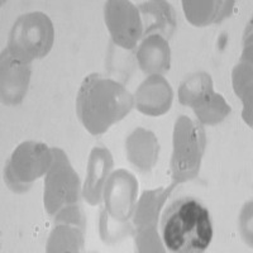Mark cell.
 Returning a JSON list of instances; mask_svg holds the SVG:
<instances>
[{
  "label": "cell",
  "mask_w": 253,
  "mask_h": 253,
  "mask_svg": "<svg viewBox=\"0 0 253 253\" xmlns=\"http://www.w3.org/2000/svg\"><path fill=\"white\" fill-rule=\"evenodd\" d=\"M134 107V96L118 81L91 74L84 79L76 98V113L92 135L107 132Z\"/></svg>",
  "instance_id": "obj_1"
},
{
  "label": "cell",
  "mask_w": 253,
  "mask_h": 253,
  "mask_svg": "<svg viewBox=\"0 0 253 253\" xmlns=\"http://www.w3.org/2000/svg\"><path fill=\"white\" fill-rule=\"evenodd\" d=\"M165 247L176 253L204 252L213 239V225L207 208L184 198L165 209L160 223Z\"/></svg>",
  "instance_id": "obj_2"
},
{
  "label": "cell",
  "mask_w": 253,
  "mask_h": 253,
  "mask_svg": "<svg viewBox=\"0 0 253 253\" xmlns=\"http://www.w3.org/2000/svg\"><path fill=\"white\" fill-rule=\"evenodd\" d=\"M172 143L170 167L173 184L198 177L207 146V135L202 124L186 115L178 117L173 126Z\"/></svg>",
  "instance_id": "obj_3"
},
{
  "label": "cell",
  "mask_w": 253,
  "mask_h": 253,
  "mask_svg": "<svg viewBox=\"0 0 253 253\" xmlns=\"http://www.w3.org/2000/svg\"><path fill=\"white\" fill-rule=\"evenodd\" d=\"M55 41V29L51 19L42 12L20 15L9 32V53L26 63L46 57Z\"/></svg>",
  "instance_id": "obj_4"
},
{
  "label": "cell",
  "mask_w": 253,
  "mask_h": 253,
  "mask_svg": "<svg viewBox=\"0 0 253 253\" xmlns=\"http://www.w3.org/2000/svg\"><path fill=\"white\" fill-rule=\"evenodd\" d=\"M52 162L53 153L47 144L36 141L23 142L6 161L4 181L13 193H27L33 182L47 173Z\"/></svg>",
  "instance_id": "obj_5"
},
{
  "label": "cell",
  "mask_w": 253,
  "mask_h": 253,
  "mask_svg": "<svg viewBox=\"0 0 253 253\" xmlns=\"http://www.w3.org/2000/svg\"><path fill=\"white\" fill-rule=\"evenodd\" d=\"M53 162L44 177L43 204L48 215L80 202V177L61 148H52Z\"/></svg>",
  "instance_id": "obj_6"
},
{
  "label": "cell",
  "mask_w": 253,
  "mask_h": 253,
  "mask_svg": "<svg viewBox=\"0 0 253 253\" xmlns=\"http://www.w3.org/2000/svg\"><path fill=\"white\" fill-rule=\"evenodd\" d=\"M104 20L113 43L123 49H133L143 36L138 8L126 0H109L104 5Z\"/></svg>",
  "instance_id": "obj_7"
},
{
  "label": "cell",
  "mask_w": 253,
  "mask_h": 253,
  "mask_svg": "<svg viewBox=\"0 0 253 253\" xmlns=\"http://www.w3.org/2000/svg\"><path fill=\"white\" fill-rule=\"evenodd\" d=\"M55 227L47 242V252H80L84 248L86 219L80 204L63 208L56 214Z\"/></svg>",
  "instance_id": "obj_8"
},
{
  "label": "cell",
  "mask_w": 253,
  "mask_h": 253,
  "mask_svg": "<svg viewBox=\"0 0 253 253\" xmlns=\"http://www.w3.org/2000/svg\"><path fill=\"white\" fill-rule=\"evenodd\" d=\"M138 194V181L129 171L119 169L110 173L103 190L105 210L112 218L128 221L133 215Z\"/></svg>",
  "instance_id": "obj_9"
},
{
  "label": "cell",
  "mask_w": 253,
  "mask_h": 253,
  "mask_svg": "<svg viewBox=\"0 0 253 253\" xmlns=\"http://www.w3.org/2000/svg\"><path fill=\"white\" fill-rule=\"evenodd\" d=\"M32 75V63L22 62L9 53L1 52L0 57V99L6 107H15L27 95Z\"/></svg>",
  "instance_id": "obj_10"
},
{
  "label": "cell",
  "mask_w": 253,
  "mask_h": 253,
  "mask_svg": "<svg viewBox=\"0 0 253 253\" xmlns=\"http://www.w3.org/2000/svg\"><path fill=\"white\" fill-rule=\"evenodd\" d=\"M173 90L170 83L160 75L148 76L135 90L134 105L141 113L160 117L171 109Z\"/></svg>",
  "instance_id": "obj_11"
},
{
  "label": "cell",
  "mask_w": 253,
  "mask_h": 253,
  "mask_svg": "<svg viewBox=\"0 0 253 253\" xmlns=\"http://www.w3.org/2000/svg\"><path fill=\"white\" fill-rule=\"evenodd\" d=\"M114 166L113 156L105 147H94L87 161L86 178L83 187L84 200L90 205H99L103 190Z\"/></svg>",
  "instance_id": "obj_12"
},
{
  "label": "cell",
  "mask_w": 253,
  "mask_h": 253,
  "mask_svg": "<svg viewBox=\"0 0 253 253\" xmlns=\"http://www.w3.org/2000/svg\"><path fill=\"white\" fill-rule=\"evenodd\" d=\"M126 158L141 172H150L157 164L160 143L155 133L144 128L133 130L126 141Z\"/></svg>",
  "instance_id": "obj_13"
},
{
  "label": "cell",
  "mask_w": 253,
  "mask_h": 253,
  "mask_svg": "<svg viewBox=\"0 0 253 253\" xmlns=\"http://www.w3.org/2000/svg\"><path fill=\"white\" fill-rule=\"evenodd\" d=\"M138 66L148 76L166 74L171 66V49L169 42L158 35L143 38L135 52Z\"/></svg>",
  "instance_id": "obj_14"
},
{
  "label": "cell",
  "mask_w": 253,
  "mask_h": 253,
  "mask_svg": "<svg viewBox=\"0 0 253 253\" xmlns=\"http://www.w3.org/2000/svg\"><path fill=\"white\" fill-rule=\"evenodd\" d=\"M143 36L158 35L169 41L176 28V13L172 5L164 0L144 1L138 8Z\"/></svg>",
  "instance_id": "obj_15"
},
{
  "label": "cell",
  "mask_w": 253,
  "mask_h": 253,
  "mask_svg": "<svg viewBox=\"0 0 253 253\" xmlns=\"http://www.w3.org/2000/svg\"><path fill=\"white\" fill-rule=\"evenodd\" d=\"M213 80L207 72H195L187 76L178 87V101L194 112L202 109L215 98Z\"/></svg>",
  "instance_id": "obj_16"
},
{
  "label": "cell",
  "mask_w": 253,
  "mask_h": 253,
  "mask_svg": "<svg viewBox=\"0 0 253 253\" xmlns=\"http://www.w3.org/2000/svg\"><path fill=\"white\" fill-rule=\"evenodd\" d=\"M175 186L176 185L172 182V185L169 187H160L156 190L143 191L135 205L134 215H133V223L137 230L146 229V228H157V220L161 208L164 207Z\"/></svg>",
  "instance_id": "obj_17"
},
{
  "label": "cell",
  "mask_w": 253,
  "mask_h": 253,
  "mask_svg": "<svg viewBox=\"0 0 253 253\" xmlns=\"http://www.w3.org/2000/svg\"><path fill=\"white\" fill-rule=\"evenodd\" d=\"M234 1H193L184 0L185 17L195 27H207L220 23L233 12Z\"/></svg>",
  "instance_id": "obj_18"
},
{
  "label": "cell",
  "mask_w": 253,
  "mask_h": 253,
  "mask_svg": "<svg viewBox=\"0 0 253 253\" xmlns=\"http://www.w3.org/2000/svg\"><path fill=\"white\" fill-rule=\"evenodd\" d=\"M234 91L243 101V118L252 126V63L246 57L233 70Z\"/></svg>",
  "instance_id": "obj_19"
},
{
  "label": "cell",
  "mask_w": 253,
  "mask_h": 253,
  "mask_svg": "<svg viewBox=\"0 0 253 253\" xmlns=\"http://www.w3.org/2000/svg\"><path fill=\"white\" fill-rule=\"evenodd\" d=\"M132 225L128 221H121L112 218L105 210H100V220H99V233L100 238L107 245H114L123 241L132 234Z\"/></svg>",
  "instance_id": "obj_20"
},
{
  "label": "cell",
  "mask_w": 253,
  "mask_h": 253,
  "mask_svg": "<svg viewBox=\"0 0 253 253\" xmlns=\"http://www.w3.org/2000/svg\"><path fill=\"white\" fill-rule=\"evenodd\" d=\"M230 112H232V108L229 107V104L225 101V99L220 94H216L215 98L208 105L194 113H195L196 118L200 124L215 126V124L224 121L225 117H228Z\"/></svg>",
  "instance_id": "obj_21"
},
{
  "label": "cell",
  "mask_w": 253,
  "mask_h": 253,
  "mask_svg": "<svg viewBox=\"0 0 253 253\" xmlns=\"http://www.w3.org/2000/svg\"><path fill=\"white\" fill-rule=\"evenodd\" d=\"M135 247L138 252H165L157 228L138 229L135 234Z\"/></svg>",
  "instance_id": "obj_22"
}]
</instances>
